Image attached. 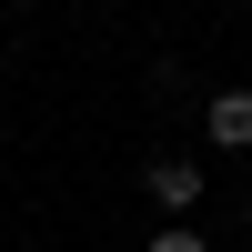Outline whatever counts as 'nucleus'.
<instances>
[{
    "instance_id": "nucleus-1",
    "label": "nucleus",
    "mask_w": 252,
    "mask_h": 252,
    "mask_svg": "<svg viewBox=\"0 0 252 252\" xmlns=\"http://www.w3.org/2000/svg\"><path fill=\"white\" fill-rule=\"evenodd\" d=\"M141 182H152V202H161V212H172V222H182V212H192V202H202V161H182V152H161V161H152V172H141Z\"/></svg>"
},
{
    "instance_id": "nucleus-2",
    "label": "nucleus",
    "mask_w": 252,
    "mask_h": 252,
    "mask_svg": "<svg viewBox=\"0 0 252 252\" xmlns=\"http://www.w3.org/2000/svg\"><path fill=\"white\" fill-rule=\"evenodd\" d=\"M212 141L222 152H252V91H212Z\"/></svg>"
},
{
    "instance_id": "nucleus-3",
    "label": "nucleus",
    "mask_w": 252,
    "mask_h": 252,
    "mask_svg": "<svg viewBox=\"0 0 252 252\" xmlns=\"http://www.w3.org/2000/svg\"><path fill=\"white\" fill-rule=\"evenodd\" d=\"M152 252H212V242H202V232H182V222H172V232H152Z\"/></svg>"
}]
</instances>
